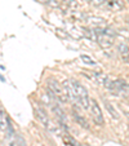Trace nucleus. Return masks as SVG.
<instances>
[{"label": "nucleus", "mask_w": 129, "mask_h": 146, "mask_svg": "<svg viewBox=\"0 0 129 146\" xmlns=\"http://www.w3.org/2000/svg\"><path fill=\"white\" fill-rule=\"evenodd\" d=\"M83 31V35L87 36L88 39H91V40L93 41H97V33L94 29H89V27H83L81 29Z\"/></svg>", "instance_id": "9"}, {"label": "nucleus", "mask_w": 129, "mask_h": 146, "mask_svg": "<svg viewBox=\"0 0 129 146\" xmlns=\"http://www.w3.org/2000/svg\"><path fill=\"white\" fill-rule=\"evenodd\" d=\"M105 108H106V110L108 111V114L111 115V118H114L115 120H118L119 119V114H118V111L115 110V108H114L112 105H111L110 102H105Z\"/></svg>", "instance_id": "10"}, {"label": "nucleus", "mask_w": 129, "mask_h": 146, "mask_svg": "<svg viewBox=\"0 0 129 146\" xmlns=\"http://www.w3.org/2000/svg\"><path fill=\"white\" fill-rule=\"evenodd\" d=\"M92 3H93L96 7H101L106 3V0H92Z\"/></svg>", "instance_id": "17"}, {"label": "nucleus", "mask_w": 129, "mask_h": 146, "mask_svg": "<svg viewBox=\"0 0 129 146\" xmlns=\"http://www.w3.org/2000/svg\"><path fill=\"white\" fill-rule=\"evenodd\" d=\"M71 84H72V87H74V89H75V93H76V97H77L79 104L85 109V110H88V109L91 110L92 100L89 98V96H88V91H87V89H85L80 83H77L76 80H71Z\"/></svg>", "instance_id": "1"}, {"label": "nucleus", "mask_w": 129, "mask_h": 146, "mask_svg": "<svg viewBox=\"0 0 129 146\" xmlns=\"http://www.w3.org/2000/svg\"><path fill=\"white\" fill-rule=\"evenodd\" d=\"M121 60H123L124 64L129 65V53H126V54H123V56H121Z\"/></svg>", "instance_id": "18"}, {"label": "nucleus", "mask_w": 129, "mask_h": 146, "mask_svg": "<svg viewBox=\"0 0 129 146\" xmlns=\"http://www.w3.org/2000/svg\"><path fill=\"white\" fill-rule=\"evenodd\" d=\"M94 30H96V33H97V43H98L103 49H107V48L112 47L114 45V36L106 34L102 27H96Z\"/></svg>", "instance_id": "4"}, {"label": "nucleus", "mask_w": 129, "mask_h": 146, "mask_svg": "<svg viewBox=\"0 0 129 146\" xmlns=\"http://www.w3.org/2000/svg\"><path fill=\"white\" fill-rule=\"evenodd\" d=\"M126 23H128V26H129V18H128V21H126Z\"/></svg>", "instance_id": "20"}, {"label": "nucleus", "mask_w": 129, "mask_h": 146, "mask_svg": "<svg viewBox=\"0 0 129 146\" xmlns=\"http://www.w3.org/2000/svg\"><path fill=\"white\" fill-rule=\"evenodd\" d=\"M108 7L111 9H114V11H120V9H123L124 4L121 3L120 0H111L110 3H108Z\"/></svg>", "instance_id": "12"}, {"label": "nucleus", "mask_w": 129, "mask_h": 146, "mask_svg": "<svg viewBox=\"0 0 129 146\" xmlns=\"http://www.w3.org/2000/svg\"><path fill=\"white\" fill-rule=\"evenodd\" d=\"M124 92H129V83L124 84Z\"/></svg>", "instance_id": "19"}, {"label": "nucleus", "mask_w": 129, "mask_h": 146, "mask_svg": "<svg viewBox=\"0 0 129 146\" xmlns=\"http://www.w3.org/2000/svg\"><path fill=\"white\" fill-rule=\"evenodd\" d=\"M88 21H89V23L97 26V27H99V26H102L105 23V21L102 18H99V17H93V16L87 17V22H88Z\"/></svg>", "instance_id": "11"}, {"label": "nucleus", "mask_w": 129, "mask_h": 146, "mask_svg": "<svg viewBox=\"0 0 129 146\" xmlns=\"http://www.w3.org/2000/svg\"><path fill=\"white\" fill-rule=\"evenodd\" d=\"M44 4H47V5L49 7H53V8H57V7H60V3H58L57 0H41Z\"/></svg>", "instance_id": "16"}, {"label": "nucleus", "mask_w": 129, "mask_h": 146, "mask_svg": "<svg viewBox=\"0 0 129 146\" xmlns=\"http://www.w3.org/2000/svg\"><path fill=\"white\" fill-rule=\"evenodd\" d=\"M87 1H92V0H87Z\"/></svg>", "instance_id": "22"}, {"label": "nucleus", "mask_w": 129, "mask_h": 146, "mask_svg": "<svg viewBox=\"0 0 129 146\" xmlns=\"http://www.w3.org/2000/svg\"><path fill=\"white\" fill-rule=\"evenodd\" d=\"M118 52L120 53L121 56H123V54H126V53H129V47L125 44V43H119V45H118Z\"/></svg>", "instance_id": "15"}, {"label": "nucleus", "mask_w": 129, "mask_h": 146, "mask_svg": "<svg viewBox=\"0 0 129 146\" xmlns=\"http://www.w3.org/2000/svg\"><path fill=\"white\" fill-rule=\"evenodd\" d=\"M48 92H49L50 94H53V96L56 97V100L60 101V102H62V104H65V102L69 101L66 93H65V91H63L62 84H60L57 80L50 79L49 82H48Z\"/></svg>", "instance_id": "2"}, {"label": "nucleus", "mask_w": 129, "mask_h": 146, "mask_svg": "<svg viewBox=\"0 0 129 146\" xmlns=\"http://www.w3.org/2000/svg\"><path fill=\"white\" fill-rule=\"evenodd\" d=\"M76 146H81V145H80V143H77V145H76Z\"/></svg>", "instance_id": "21"}, {"label": "nucleus", "mask_w": 129, "mask_h": 146, "mask_svg": "<svg viewBox=\"0 0 129 146\" xmlns=\"http://www.w3.org/2000/svg\"><path fill=\"white\" fill-rule=\"evenodd\" d=\"M72 116H74L75 121L79 124L80 127H83V128H89V124H88V121H87V119H85L80 113H76V111L74 110V111H72Z\"/></svg>", "instance_id": "8"}, {"label": "nucleus", "mask_w": 129, "mask_h": 146, "mask_svg": "<svg viewBox=\"0 0 129 146\" xmlns=\"http://www.w3.org/2000/svg\"><path fill=\"white\" fill-rule=\"evenodd\" d=\"M67 33H69V35L74 36L75 39H80L83 36V31H79L76 27H70L67 29Z\"/></svg>", "instance_id": "13"}, {"label": "nucleus", "mask_w": 129, "mask_h": 146, "mask_svg": "<svg viewBox=\"0 0 129 146\" xmlns=\"http://www.w3.org/2000/svg\"><path fill=\"white\" fill-rule=\"evenodd\" d=\"M80 58H81V61L84 62L85 65H91V66H94V65H96L94 58H92L91 56H88V54H81L80 56Z\"/></svg>", "instance_id": "14"}, {"label": "nucleus", "mask_w": 129, "mask_h": 146, "mask_svg": "<svg viewBox=\"0 0 129 146\" xmlns=\"http://www.w3.org/2000/svg\"><path fill=\"white\" fill-rule=\"evenodd\" d=\"M91 113H92V116H93L94 121H96L97 124H99V125H103V123H105L103 115H102V111H101V109H99L97 101H94V100H92V104H91Z\"/></svg>", "instance_id": "5"}, {"label": "nucleus", "mask_w": 129, "mask_h": 146, "mask_svg": "<svg viewBox=\"0 0 129 146\" xmlns=\"http://www.w3.org/2000/svg\"><path fill=\"white\" fill-rule=\"evenodd\" d=\"M62 87H63V91H65V93H66L67 98H69V101H77L76 93H75V89H74V87H72L71 82L65 80V82L62 83Z\"/></svg>", "instance_id": "7"}, {"label": "nucleus", "mask_w": 129, "mask_h": 146, "mask_svg": "<svg viewBox=\"0 0 129 146\" xmlns=\"http://www.w3.org/2000/svg\"><path fill=\"white\" fill-rule=\"evenodd\" d=\"M34 108H35V115H36V118L39 119V121H40L48 131H50V132H57V127H56L54 124H53V121L49 119L47 111L41 108L40 105H35Z\"/></svg>", "instance_id": "3"}, {"label": "nucleus", "mask_w": 129, "mask_h": 146, "mask_svg": "<svg viewBox=\"0 0 129 146\" xmlns=\"http://www.w3.org/2000/svg\"><path fill=\"white\" fill-rule=\"evenodd\" d=\"M91 80H93L96 84L98 86H106L107 83H108V76L103 72H98V71H92L89 75H87Z\"/></svg>", "instance_id": "6"}]
</instances>
